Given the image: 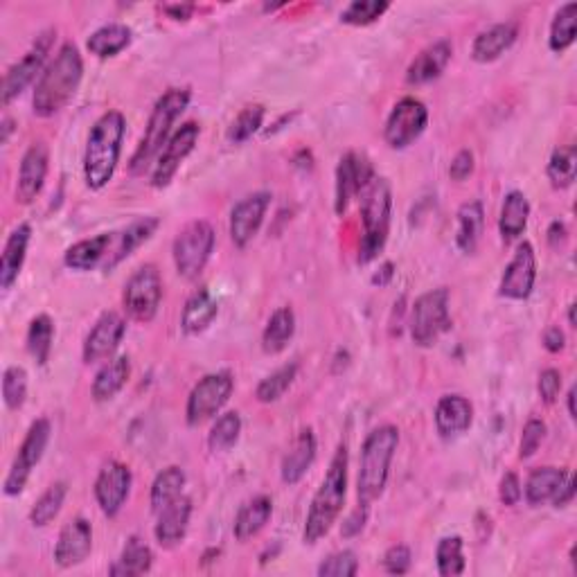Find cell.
<instances>
[{
  "instance_id": "e575fe53",
  "label": "cell",
  "mask_w": 577,
  "mask_h": 577,
  "mask_svg": "<svg viewBox=\"0 0 577 577\" xmlns=\"http://www.w3.org/2000/svg\"><path fill=\"white\" fill-rule=\"evenodd\" d=\"M485 230V210L481 201H467L458 210L456 244L463 253H474Z\"/></svg>"
},
{
  "instance_id": "681fc988",
  "label": "cell",
  "mask_w": 577,
  "mask_h": 577,
  "mask_svg": "<svg viewBox=\"0 0 577 577\" xmlns=\"http://www.w3.org/2000/svg\"><path fill=\"white\" fill-rule=\"evenodd\" d=\"M28 397V372L21 366H10L3 372V402L10 411H19Z\"/></svg>"
},
{
  "instance_id": "f1b7e54d",
  "label": "cell",
  "mask_w": 577,
  "mask_h": 577,
  "mask_svg": "<svg viewBox=\"0 0 577 577\" xmlns=\"http://www.w3.org/2000/svg\"><path fill=\"white\" fill-rule=\"evenodd\" d=\"M158 226H161V219L158 217H145V219L133 221V224L118 237L113 251H109V255H106V264H104L106 271H113L120 262L127 260L136 248H140L149 237L156 233Z\"/></svg>"
},
{
  "instance_id": "5b68a950",
  "label": "cell",
  "mask_w": 577,
  "mask_h": 577,
  "mask_svg": "<svg viewBox=\"0 0 577 577\" xmlns=\"http://www.w3.org/2000/svg\"><path fill=\"white\" fill-rule=\"evenodd\" d=\"M190 100H192L190 88H170V91L158 97L154 111L149 115L145 136H142L136 154L131 156L129 163L131 174H142L158 156H161L163 145H167V140L172 138L170 133L174 122L181 118V113L185 109H188Z\"/></svg>"
},
{
  "instance_id": "cb8c5ba5",
  "label": "cell",
  "mask_w": 577,
  "mask_h": 577,
  "mask_svg": "<svg viewBox=\"0 0 577 577\" xmlns=\"http://www.w3.org/2000/svg\"><path fill=\"white\" fill-rule=\"evenodd\" d=\"M190 517H192V501L188 496H181V499H176L172 505H167V508L158 514L154 528L158 544L163 548H176L179 544H183V539L188 535L190 528Z\"/></svg>"
},
{
  "instance_id": "7402d4cb",
  "label": "cell",
  "mask_w": 577,
  "mask_h": 577,
  "mask_svg": "<svg viewBox=\"0 0 577 577\" xmlns=\"http://www.w3.org/2000/svg\"><path fill=\"white\" fill-rule=\"evenodd\" d=\"M474 424V406L463 395L440 397L436 406V429L442 440L465 436Z\"/></svg>"
},
{
  "instance_id": "83f0119b",
  "label": "cell",
  "mask_w": 577,
  "mask_h": 577,
  "mask_svg": "<svg viewBox=\"0 0 577 577\" xmlns=\"http://www.w3.org/2000/svg\"><path fill=\"white\" fill-rule=\"evenodd\" d=\"M566 469L559 467H539L528 476L526 481V490H523V496H526L528 505L532 508H539V505L553 503L555 496L562 490L564 483L568 481Z\"/></svg>"
},
{
  "instance_id": "44dd1931",
  "label": "cell",
  "mask_w": 577,
  "mask_h": 577,
  "mask_svg": "<svg viewBox=\"0 0 577 577\" xmlns=\"http://www.w3.org/2000/svg\"><path fill=\"white\" fill-rule=\"evenodd\" d=\"M93 550V526L84 517L68 521L59 532L55 546V562L61 568H73L82 564Z\"/></svg>"
},
{
  "instance_id": "4dcf8cb0",
  "label": "cell",
  "mask_w": 577,
  "mask_h": 577,
  "mask_svg": "<svg viewBox=\"0 0 577 577\" xmlns=\"http://www.w3.org/2000/svg\"><path fill=\"white\" fill-rule=\"evenodd\" d=\"M219 314V305L217 300L212 298L210 291L203 287L188 298V303L183 307V316H181V327L185 334H201L206 332L212 325Z\"/></svg>"
},
{
  "instance_id": "f35d334b",
  "label": "cell",
  "mask_w": 577,
  "mask_h": 577,
  "mask_svg": "<svg viewBox=\"0 0 577 577\" xmlns=\"http://www.w3.org/2000/svg\"><path fill=\"white\" fill-rule=\"evenodd\" d=\"M154 564V553L145 541L138 537H131L127 541V546L122 548V555L118 562H115L109 573L111 575H124V577H133V575H145L152 571Z\"/></svg>"
},
{
  "instance_id": "680465c9",
  "label": "cell",
  "mask_w": 577,
  "mask_h": 577,
  "mask_svg": "<svg viewBox=\"0 0 577 577\" xmlns=\"http://www.w3.org/2000/svg\"><path fill=\"white\" fill-rule=\"evenodd\" d=\"M564 345H566V336H564V332L559 330L557 325L548 327V330L544 332V348H546L548 352L557 354V352H562V350H564Z\"/></svg>"
},
{
  "instance_id": "ee69618b",
  "label": "cell",
  "mask_w": 577,
  "mask_h": 577,
  "mask_svg": "<svg viewBox=\"0 0 577 577\" xmlns=\"http://www.w3.org/2000/svg\"><path fill=\"white\" fill-rule=\"evenodd\" d=\"M296 375H298V363H287V366L271 372V375L264 377L255 388L257 402L262 404L278 402V399L291 388V384H294Z\"/></svg>"
},
{
  "instance_id": "6f0895ef",
  "label": "cell",
  "mask_w": 577,
  "mask_h": 577,
  "mask_svg": "<svg viewBox=\"0 0 577 577\" xmlns=\"http://www.w3.org/2000/svg\"><path fill=\"white\" fill-rule=\"evenodd\" d=\"M366 521H368V508L366 505H359V508L350 514L348 521L343 523L341 535L343 537H357L359 532L366 528Z\"/></svg>"
},
{
  "instance_id": "bcb514c9",
  "label": "cell",
  "mask_w": 577,
  "mask_h": 577,
  "mask_svg": "<svg viewBox=\"0 0 577 577\" xmlns=\"http://www.w3.org/2000/svg\"><path fill=\"white\" fill-rule=\"evenodd\" d=\"M463 537H442L436 548V564L442 577H456L465 573V553Z\"/></svg>"
},
{
  "instance_id": "8992f818",
  "label": "cell",
  "mask_w": 577,
  "mask_h": 577,
  "mask_svg": "<svg viewBox=\"0 0 577 577\" xmlns=\"http://www.w3.org/2000/svg\"><path fill=\"white\" fill-rule=\"evenodd\" d=\"M363 239L359 246V264L377 260L386 248L390 235V217H393V190L381 176H372L370 183L359 194Z\"/></svg>"
},
{
  "instance_id": "ac0fdd59",
  "label": "cell",
  "mask_w": 577,
  "mask_h": 577,
  "mask_svg": "<svg viewBox=\"0 0 577 577\" xmlns=\"http://www.w3.org/2000/svg\"><path fill=\"white\" fill-rule=\"evenodd\" d=\"M124 332H127V323L118 312H104L97 323L93 325V330L88 332L84 341L82 357L84 363H100L111 359L115 350L120 348V343L124 339Z\"/></svg>"
},
{
  "instance_id": "d4e9b609",
  "label": "cell",
  "mask_w": 577,
  "mask_h": 577,
  "mask_svg": "<svg viewBox=\"0 0 577 577\" xmlns=\"http://www.w3.org/2000/svg\"><path fill=\"white\" fill-rule=\"evenodd\" d=\"M30 237H32L30 224H21L19 228L12 230L10 237H7L3 257H0V289L10 291L14 287V282L19 280L25 257H28Z\"/></svg>"
},
{
  "instance_id": "f5cc1de1",
  "label": "cell",
  "mask_w": 577,
  "mask_h": 577,
  "mask_svg": "<svg viewBox=\"0 0 577 577\" xmlns=\"http://www.w3.org/2000/svg\"><path fill=\"white\" fill-rule=\"evenodd\" d=\"M537 390H539V397L544 399V404H555L559 393H562V372L555 368H546L539 375Z\"/></svg>"
},
{
  "instance_id": "be15d7a7",
  "label": "cell",
  "mask_w": 577,
  "mask_h": 577,
  "mask_svg": "<svg viewBox=\"0 0 577 577\" xmlns=\"http://www.w3.org/2000/svg\"><path fill=\"white\" fill-rule=\"evenodd\" d=\"M393 275H395L393 262H386L384 266H381V271L375 275V278H372V284H379V287H384V284H388Z\"/></svg>"
},
{
  "instance_id": "603a6c76",
  "label": "cell",
  "mask_w": 577,
  "mask_h": 577,
  "mask_svg": "<svg viewBox=\"0 0 577 577\" xmlns=\"http://www.w3.org/2000/svg\"><path fill=\"white\" fill-rule=\"evenodd\" d=\"M451 57H454V46H451V41L447 39L436 41L433 46L424 48L420 55L411 61V66L406 70V82L411 86L433 82V79H438L445 73Z\"/></svg>"
},
{
  "instance_id": "7bdbcfd3",
  "label": "cell",
  "mask_w": 577,
  "mask_h": 577,
  "mask_svg": "<svg viewBox=\"0 0 577 577\" xmlns=\"http://www.w3.org/2000/svg\"><path fill=\"white\" fill-rule=\"evenodd\" d=\"M548 181L555 190L571 188L577 174V149L573 145L559 147L553 152L548 161Z\"/></svg>"
},
{
  "instance_id": "ffe728a7",
  "label": "cell",
  "mask_w": 577,
  "mask_h": 577,
  "mask_svg": "<svg viewBox=\"0 0 577 577\" xmlns=\"http://www.w3.org/2000/svg\"><path fill=\"white\" fill-rule=\"evenodd\" d=\"M50 167V152L43 142H34L30 145L28 152L23 154V161L19 167V183H16V201L23 203V206H30V203L39 197V192L43 190V183H46Z\"/></svg>"
},
{
  "instance_id": "91938a15",
  "label": "cell",
  "mask_w": 577,
  "mask_h": 577,
  "mask_svg": "<svg viewBox=\"0 0 577 577\" xmlns=\"http://www.w3.org/2000/svg\"><path fill=\"white\" fill-rule=\"evenodd\" d=\"M573 496H575V478L568 476V481L564 483L562 490H559V494L555 496L553 505H555V508H564V505H568V503L573 501Z\"/></svg>"
},
{
  "instance_id": "3957f363",
  "label": "cell",
  "mask_w": 577,
  "mask_h": 577,
  "mask_svg": "<svg viewBox=\"0 0 577 577\" xmlns=\"http://www.w3.org/2000/svg\"><path fill=\"white\" fill-rule=\"evenodd\" d=\"M348 463V447L339 445L330 469H327L323 483L314 494L312 505H309L303 530L305 544H318L332 530L336 519L341 517L345 496H348Z\"/></svg>"
},
{
  "instance_id": "4fadbf2b",
  "label": "cell",
  "mask_w": 577,
  "mask_h": 577,
  "mask_svg": "<svg viewBox=\"0 0 577 577\" xmlns=\"http://www.w3.org/2000/svg\"><path fill=\"white\" fill-rule=\"evenodd\" d=\"M52 39H55V30L43 32L28 55L7 70L3 79V91H0V95H3V106H10L16 97L23 95L25 88H28L34 79L43 75V70H46L43 64H46L48 59Z\"/></svg>"
},
{
  "instance_id": "7a4b0ae2",
  "label": "cell",
  "mask_w": 577,
  "mask_h": 577,
  "mask_svg": "<svg viewBox=\"0 0 577 577\" xmlns=\"http://www.w3.org/2000/svg\"><path fill=\"white\" fill-rule=\"evenodd\" d=\"M127 120L120 111H106L88 133L84 154V179L88 190L100 192L113 181L118 170Z\"/></svg>"
},
{
  "instance_id": "9f6ffc18",
  "label": "cell",
  "mask_w": 577,
  "mask_h": 577,
  "mask_svg": "<svg viewBox=\"0 0 577 577\" xmlns=\"http://www.w3.org/2000/svg\"><path fill=\"white\" fill-rule=\"evenodd\" d=\"M474 174V154L469 149H463L454 156V161L449 165V176L454 181H465Z\"/></svg>"
},
{
  "instance_id": "8fae6325",
  "label": "cell",
  "mask_w": 577,
  "mask_h": 577,
  "mask_svg": "<svg viewBox=\"0 0 577 577\" xmlns=\"http://www.w3.org/2000/svg\"><path fill=\"white\" fill-rule=\"evenodd\" d=\"M50 433H52V426L46 417L32 422V426L28 429V433H25V438L21 442L19 454H16L14 463L10 467V474H7V478H5V494L7 496H19L25 490V485H28V481H30L32 469L41 463L43 454H46Z\"/></svg>"
},
{
  "instance_id": "74e56055",
  "label": "cell",
  "mask_w": 577,
  "mask_h": 577,
  "mask_svg": "<svg viewBox=\"0 0 577 577\" xmlns=\"http://www.w3.org/2000/svg\"><path fill=\"white\" fill-rule=\"evenodd\" d=\"M185 472L181 467H167L161 474L154 478L152 483V494H149V503H152V512L161 514L167 505H172L176 499L183 496L185 487Z\"/></svg>"
},
{
  "instance_id": "836d02e7",
  "label": "cell",
  "mask_w": 577,
  "mask_h": 577,
  "mask_svg": "<svg viewBox=\"0 0 577 577\" xmlns=\"http://www.w3.org/2000/svg\"><path fill=\"white\" fill-rule=\"evenodd\" d=\"M129 375H131L129 357H115L106 361L102 370L97 372L93 379L91 393L95 402H109V399H113L124 386H127Z\"/></svg>"
},
{
  "instance_id": "5bb4252c",
  "label": "cell",
  "mask_w": 577,
  "mask_h": 577,
  "mask_svg": "<svg viewBox=\"0 0 577 577\" xmlns=\"http://www.w3.org/2000/svg\"><path fill=\"white\" fill-rule=\"evenodd\" d=\"M201 136V127L197 122H185L179 131L172 133V138L167 140L161 156L156 158L154 172H152V185L156 190H163L172 183L176 172L181 170L185 158H188L194 147H197Z\"/></svg>"
},
{
  "instance_id": "6da1fadb",
  "label": "cell",
  "mask_w": 577,
  "mask_h": 577,
  "mask_svg": "<svg viewBox=\"0 0 577 577\" xmlns=\"http://www.w3.org/2000/svg\"><path fill=\"white\" fill-rule=\"evenodd\" d=\"M84 77V59L79 55L75 43H64L59 48L57 57L46 66L39 77L37 88H34V113L39 118H52L61 109H66L79 91Z\"/></svg>"
},
{
  "instance_id": "03108f58",
  "label": "cell",
  "mask_w": 577,
  "mask_h": 577,
  "mask_svg": "<svg viewBox=\"0 0 577 577\" xmlns=\"http://www.w3.org/2000/svg\"><path fill=\"white\" fill-rule=\"evenodd\" d=\"M568 415L575 420V388H571V393H568Z\"/></svg>"
},
{
  "instance_id": "6125c7cd",
  "label": "cell",
  "mask_w": 577,
  "mask_h": 577,
  "mask_svg": "<svg viewBox=\"0 0 577 577\" xmlns=\"http://www.w3.org/2000/svg\"><path fill=\"white\" fill-rule=\"evenodd\" d=\"M163 12L170 16L172 21H188L194 12V5H167L163 7Z\"/></svg>"
},
{
  "instance_id": "e7e4bbea",
  "label": "cell",
  "mask_w": 577,
  "mask_h": 577,
  "mask_svg": "<svg viewBox=\"0 0 577 577\" xmlns=\"http://www.w3.org/2000/svg\"><path fill=\"white\" fill-rule=\"evenodd\" d=\"M0 142H3V145H7V140H10V136H12V131H14V120L12 118H5L3 120V127H0Z\"/></svg>"
},
{
  "instance_id": "db71d44e",
  "label": "cell",
  "mask_w": 577,
  "mask_h": 577,
  "mask_svg": "<svg viewBox=\"0 0 577 577\" xmlns=\"http://www.w3.org/2000/svg\"><path fill=\"white\" fill-rule=\"evenodd\" d=\"M411 562H413L411 548L402 546V544L388 548L386 555H384V568H386V573H390V575L408 573V568H411Z\"/></svg>"
},
{
  "instance_id": "9a60e30c",
  "label": "cell",
  "mask_w": 577,
  "mask_h": 577,
  "mask_svg": "<svg viewBox=\"0 0 577 577\" xmlns=\"http://www.w3.org/2000/svg\"><path fill=\"white\" fill-rule=\"evenodd\" d=\"M372 176V165L366 156H361L357 152L345 154L339 167H336V190H334V210L336 215H345L350 208L352 199H357L361 190L370 183Z\"/></svg>"
},
{
  "instance_id": "1f68e13d",
  "label": "cell",
  "mask_w": 577,
  "mask_h": 577,
  "mask_svg": "<svg viewBox=\"0 0 577 577\" xmlns=\"http://www.w3.org/2000/svg\"><path fill=\"white\" fill-rule=\"evenodd\" d=\"M273 514V501L269 496H255V499L246 501L242 508H239L235 517V537L237 541H248L260 535L266 528V523L271 521Z\"/></svg>"
},
{
  "instance_id": "f6af8a7d",
  "label": "cell",
  "mask_w": 577,
  "mask_h": 577,
  "mask_svg": "<svg viewBox=\"0 0 577 577\" xmlns=\"http://www.w3.org/2000/svg\"><path fill=\"white\" fill-rule=\"evenodd\" d=\"M239 433H242V417L235 411L224 413L210 429L208 436L210 451H215V454H226V451L237 445Z\"/></svg>"
},
{
  "instance_id": "94428289",
  "label": "cell",
  "mask_w": 577,
  "mask_h": 577,
  "mask_svg": "<svg viewBox=\"0 0 577 577\" xmlns=\"http://www.w3.org/2000/svg\"><path fill=\"white\" fill-rule=\"evenodd\" d=\"M566 226L562 224V221H553L548 228V244L553 246V248H559L564 242H566Z\"/></svg>"
},
{
  "instance_id": "11a10c76",
  "label": "cell",
  "mask_w": 577,
  "mask_h": 577,
  "mask_svg": "<svg viewBox=\"0 0 577 577\" xmlns=\"http://www.w3.org/2000/svg\"><path fill=\"white\" fill-rule=\"evenodd\" d=\"M523 490H521V481L519 476L514 472H508L501 478V485H499V499L503 505H508V508H514L521 501Z\"/></svg>"
},
{
  "instance_id": "d6986e66",
  "label": "cell",
  "mask_w": 577,
  "mask_h": 577,
  "mask_svg": "<svg viewBox=\"0 0 577 577\" xmlns=\"http://www.w3.org/2000/svg\"><path fill=\"white\" fill-rule=\"evenodd\" d=\"M271 206L269 192H255L248 194L230 212V239L237 248H246L253 242L257 230L262 228V221L266 217V210Z\"/></svg>"
},
{
  "instance_id": "60d3db41",
  "label": "cell",
  "mask_w": 577,
  "mask_h": 577,
  "mask_svg": "<svg viewBox=\"0 0 577 577\" xmlns=\"http://www.w3.org/2000/svg\"><path fill=\"white\" fill-rule=\"evenodd\" d=\"M577 37V5L566 3L564 7H559V12L555 14L553 25H550V37L548 46L553 52H566L575 43Z\"/></svg>"
},
{
  "instance_id": "52a82bcc",
  "label": "cell",
  "mask_w": 577,
  "mask_h": 577,
  "mask_svg": "<svg viewBox=\"0 0 577 577\" xmlns=\"http://www.w3.org/2000/svg\"><path fill=\"white\" fill-rule=\"evenodd\" d=\"M449 330V289H431L415 300L411 309V336L420 348H433Z\"/></svg>"
},
{
  "instance_id": "30bf717a",
  "label": "cell",
  "mask_w": 577,
  "mask_h": 577,
  "mask_svg": "<svg viewBox=\"0 0 577 577\" xmlns=\"http://www.w3.org/2000/svg\"><path fill=\"white\" fill-rule=\"evenodd\" d=\"M233 390L235 379L228 370L206 375L192 388L188 406H185V420H188L190 426H201L203 422H208L210 417H215L228 404Z\"/></svg>"
},
{
  "instance_id": "e0dca14e",
  "label": "cell",
  "mask_w": 577,
  "mask_h": 577,
  "mask_svg": "<svg viewBox=\"0 0 577 577\" xmlns=\"http://www.w3.org/2000/svg\"><path fill=\"white\" fill-rule=\"evenodd\" d=\"M537 282V255L530 242H523L517 253L505 266V273L499 284V294L510 300H528Z\"/></svg>"
},
{
  "instance_id": "b9f144b4",
  "label": "cell",
  "mask_w": 577,
  "mask_h": 577,
  "mask_svg": "<svg viewBox=\"0 0 577 577\" xmlns=\"http://www.w3.org/2000/svg\"><path fill=\"white\" fill-rule=\"evenodd\" d=\"M52 341H55V323L48 314H39L32 318L28 327V352L39 366H46L52 352Z\"/></svg>"
},
{
  "instance_id": "ba28073f",
  "label": "cell",
  "mask_w": 577,
  "mask_h": 577,
  "mask_svg": "<svg viewBox=\"0 0 577 577\" xmlns=\"http://www.w3.org/2000/svg\"><path fill=\"white\" fill-rule=\"evenodd\" d=\"M212 251H215V228L208 221H192L174 239V264L181 278L194 280L206 269Z\"/></svg>"
},
{
  "instance_id": "c3c4849f",
  "label": "cell",
  "mask_w": 577,
  "mask_h": 577,
  "mask_svg": "<svg viewBox=\"0 0 577 577\" xmlns=\"http://www.w3.org/2000/svg\"><path fill=\"white\" fill-rule=\"evenodd\" d=\"M390 3L386 0H354L341 12V23L354 25V28H366L377 23L388 12Z\"/></svg>"
},
{
  "instance_id": "9c48e42d",
  "label": "cell",
  "mask_w": 577,
  "mask_h": 577,
  "mask_svg": "<svg viewBox=\"0 0 577 577\" xmlns=\"http://www.w3.org/2000/svg\"><path fill=\"white\" fill-rule=\"evenodd\" d=\"M163 300V278L154 264L140 266L124 284L122 307L131 321L152 323Z\"/></svg>"
},
{
  "instance_id": "f907efd6",
  "label": "cell",
  "mask_w": 577,
  "mask_h": 577,
  "mask_svg": "<svg viewBox=\"0 0 577 577\" xmlns=\"http://www.w3.org/2000/svg\"><path fill=\"white\" fill-rule=\"evenodd\" d=\"M357 573H359V559L352 550L332 553L321 566H318V575L321 577H354Z\"/></svg>"
},
{
  "instance_id": "8d00e7d4",
  "label": "cell",
  "mask_w": 577,
  "mask_h": 577,
  "mask_svg": "<svg viewBox=\"0 0 577 577\" xmlns=\"http://www.w3.org/2000/svg\"><path fill=\"white\" fill-rule=\"evenodd\" d=\"M296 334V314L291 307H280L271 314L262 332V350L266 354H280Z\"/></svg>"
},
{
  "instance_id": "d590c367",
  "label": "cell",
  "mask_w": 577,
  "mask_h": 577,
  "mask_svg": "<svg viewBox=\"0 0 577 577\" xmlns=\"http://www.w3.org/2000/svg\"><path fill=\"white\" fill-rule=\"evenodd\" d=\"M133 32L131 28L122 23H111L104 25V28L95 30L86 41V48L91 55L97 59H111L115 55H120L122 50H127L131 46Z\"/></svg>"
},
{
  "instance_id": "277c9868",
  "label": "cell",
  "mask_w": 577,
  "mask_h": 577,
  "mask_svg": "<svg viewBox=\"0 0 577 577\" xmlns=\"http://www.w3.org/2000/svg\"><path fill=\"white\" fill-rule=\"evenodd\" d=\"M399 447V431L393 424L377 426L375 431L368 433L361 447L359 460V478H357V496L359 505L375 503L386 490L390 463H393L395 451Z\"/></svg>"
},
{
  "instance_id": "7dc6e473",
  "label": "cell",
  "mask_w": 577,
  "mask_h": 577,
  "mask_svg": "<svg viewBox=\"0 0 577 577\" xmlns=\"http://www.w3.org/2000/svg\"><path fill=\"white\" fill-rule=\"evenodd\" d=\"M264 115H266V109L262 104H251L239 111V115L228 129V142H233V145H244L246 140H251L255 133L260 131Z\"/></svg>"
},
{
  "instance_id": "f546056e",
  "label": "cell",
  "mask_w": 577,
  "mask_h": 577,
  "mask_svg": "<svg viewBox=\"0 0 577 577\" xmlns=\"http://www.w3.org/2000/svg\"><path fill=\"white\" fill-rule=\"evenodd\" d=\"M113 242H115V237L111 233L82 239V242H77L68 248L64 255V262L68 269H73V271H93L95 266H100L104 257L109 255V248Z\"/></svg>"
},
{
  "instance_id": "484cf974",
  "label": "cell",
  "mask_w": 577,
  "mask_h": 577,
  "mask_svg": "<svg viewBox=\"0 0 577 577\" xmlns=\"http://www.w3.org/2000/svg\"><path fill=\"white\" fill-rule=\"evenodd\" d=\"M519 37V25L517 23H496L490 30L478 34L472 43V59L478 64H492V61L505 55L514 41Z\"/></svg>"
},
{
  "instance_id": "4316f807",
  "label": "cell",
  "mask_w": 577,
  "mask_h": 577,
  "mask_svg": "<svg viewBox=\"0 0 577 577\" xmlns=\"http://www.w3.org/2000/svg\"><path fill=\"white\" fill-rule=\"evenodd\" d=\"M316 436L312 429H303L298 433V438L291 445L289 454L282 460V481L287 485H296L305 478V474L312 469L314 460H316Z\"/></svg>"
},
{
  "instance_id": "816d5d0a",
  "label": "cell",
  "mask_w": 577,
  "mask_h": 577,
  "mask_svg": "<svg viewBox=\"0 0 577 577\" xmlns=\"http://www.w3.org/2000/svg\"><path fill=\"white\" fill-rule=\"evenodd\" d=\"M546 438V424L537 420V417H532V420L526 422L523 426V433H521V445H519V456L523 460L532 458L539 451L541 442Z\"/></svg>"
},
{
  "instance_id": "7c38bea8",
  "label": "cell",
  "mask_w": 577,
  "mask_h": 577,
  "mask_svg": "<svg viewBox=\"0 0 577 577\" xmlns=\"http://www.w3.org/2000/svg\"><path fill=\"white\" fill-rule=\"evenodd\" d=\"M426 124H429V109L415 97H404L393 106L386 120V145L390 149H406L422 136Z\"/></svg>"
},
{
  "instance_id": "003e7915",
  "label": "cell",
  "mask_w": 577,
  "mask_h": 577,
  "mask_svg": "<svg viewBox=\"0 0 577 577\" xmlns=\"http://www.w3.org/2000/svg\"><path fill=\"white\" fill-rule=\"evenodd\" d=\"M568 323L575 327V305H568Z\"/></svg>"
},
{
  "instance_id": "d6a6232c",
  "label": "cell",
  "mask_w": 577,
  "mask_h": 577,
  "mask_svg": "<svg viewBox=\"0 0 577 577\" xmlns=\"http://www.w3.org/2000/svg\"><path fill=\"white\" fill-rule=\"evenodd\" d=\"M530 219V203L526 199V194L519 190H512L505 194L503 208H501V219H499V230L505 244L519 239L528 228Z\"/></svg>"
},
{
  "instance_id": "ab89813d",
  "label": "cell",
  "mask_w": 577,
  "mask_h": 577,
  "mask_svg": "<svg viewBox=\"0 0 577 577\" xmlns=\"http://www.w3.org/2000/svg\"><path fill=\"white\" fill-rule=\"evenodd\" d=\"M66 494H68V485L64 481L52 483L48 490L39 496L37 503L32 505V510H30L32 526H37V528L50 526V523L59 517L61 508H64Z\"/></svg>"
},
{
  "instance_id": "2e32d148",
  "label": "cell",
  "mask_w": 577,
  "mask_h": 577,
  "mask_svg": "<svg viewBox=\"0 0 577 577\" xmlns=\"http://www.w3.org/2000/svg\"><path fill=\"white\" fill-rule=\"evenodd\" d=\"M131 483V469L118 460H111L100 469V476L95 481V501L104 517H118L131 494Z\"/></svg>"
}]
</instances>
